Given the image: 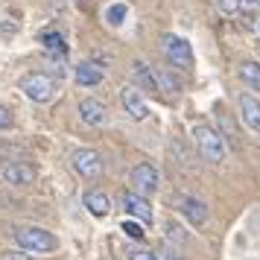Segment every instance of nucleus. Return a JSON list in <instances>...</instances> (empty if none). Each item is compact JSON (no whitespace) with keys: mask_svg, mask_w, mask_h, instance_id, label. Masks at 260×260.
<instances>
[{"mask_svg":"<svg viewBox=\"0 0 260 260\" xmlns=\"http://www.w3.org/2000/svg\"><path fill=\"white\" fill-rule=\"evenodd\" d=\"M190 138H193L199 155L208 161V164H222L225 161V138L216 129H211L208 123L193 126V129H190Z\"/></svg>","mask_w":260,"mask_h":260,"instance_id":"1","label":"nucleus"},{"mask_svg":"<svg viewBox=\"0 0 260 260\" xmlns=\"http://www.w3.org/2000/svg\"><path fill=\"white\" fill-rule=\"evenodd\" d=\"M12 237L29 254H50V251L59 248V240L50 234L47 228H38V225H21V228H15Z\"/></svg>","mask_w":260,"mask_h":260,"instance_id":"2","label":"nucleus"},{"mask_svg":"<svg viewBox=\"0 0 260 260\" xmlns=\"http://www.w3.org/2000/svg\"><path fill=\"white\" fill-rule=\"evenodd\" d=\"M56 79L50 76V73H26V76H21V91H24L26 100H32V103H50L53 96H56Z\"/></svg>","mask_w":260,"mask_h":260,"instance_id":"3","label":"nucleus"},{"mask_svg":"<svg viewBox=\"0 0 260 260\" xmlns=\"http://www.w3.org/2000/svg\"><path fill=\"white\" fill-rule=\"evenodd\" d=\"M161 50H164V59L178 68V71H190L193 68V47H190L187 41L181 36H173V32H167L161 38Z\"/></svg>","mask_w":260,"mask_h":260,"instance_id":"4","label":"nucleus"},{"mask_svg":"<svg viewBox=\"0 0 260 260\" xmlns=\"http://www.w3.org/2000/svg\"><path fill=\"white\" fill-rule=\"evenodd\" d=\"M161 187V173H158V167L149 164V161H143L132 170V190L135 193H141V196H152L155 190Z\"/></svg>","mask_w":260,"mask_h":260,"instance_id":"5","label":"nucleus"},{"mask_svg":"<svg viewBox=\"0 0 260 260\" xmlns=\"http://www.w3.org/2000/svg\"><path fill=\"white\" fill-rule=\"evenodd\" d=\"M71 167L82 178H100V173H103V155L96 149H76L71 155Z\"/></svg>","mask_w":260,"mask_h":260,"instance_id":"6","label":"nucleus"},{"mask_svg":"<svg viewBox=\"0 0 260 260\" xmlns=\"http://www.w3.org/2000/svg\"><path fill=\"white\" fill-rule=\"evenodd\" d=\"M76 111H79V120H82L85 126H91V129H100V126H106L108 123L106 103H100V100H94V96H85Z\"/></svg>","mask_w":260,"mask_h":260,"instance_id":"7","label":"nucleus"},{"mask_svg":"<svg viewBox=\"0 0 260 260\" xmlns=\"http://www.w3.org/2000/svg\"><path fill=\"white\" fill-rule=\"evenodd\" d=\"M120 205H123L126 216H132V219H141V222H152V205H149V199H146V196H141V193L129 190V193H123V196H120Z\"/></svg>","mask_w":260,"mask_h":260,"instance_id":"8","label":"nucleus"},{"mask_svg":"<svg viewBox=\"0 0 260 260\" xmlns=\"http://www.w3.org/2000/svg\"><path fill=\"white\" fill-rule=\"evenodd\" d=\"M0 178H3L6 184H12V187H26V184H32V181H36V167L24 164V161H15V164L3 167Z\"/></svg>","mask_w":260,"mask_h":260,"instance_id":"9","label":"nucleus"},{"mask_svg":"<svg viewBox=\"0 0 260 260\" xmlns=\"http://www.w3.org/2000/svg\"><path fill=\"white\" fill-rule=\"evenodd\" d=\"M120 106H123V111H126L129 120H135V123H141V120L149 117V108H146L143 96L138 94L135 88H120Z\"/></svg>","mask_w":260,"mask_h":260,"instance_id":"10","label":"nucleus"},{"mask_svg":"<svg viewBox=\"0 0 260 260\" xmlns=\"http://www.w3.org/2000/svg\"><path fill=\"white\" fill-rule=\"evenodd\" d=\"M237 111H240V120L248 129L260 132V100H254L251 94H240L237 96Z\"/></svg>","mask_w":260,"mask_h":260,"instance_id":"11","label":"nucleus"},{"mask_svg":"<svg viewBox=\"0 0 260 260\" xmlns=\"http://www.w3.org/2000/svg\"><path fill=\"white\" fill-rule=\"evenodd\" d=\"M82 205L88 208L91 216H100V219H106L108 213H111V199H108V193H103V190H88L82 196Z\"/></svg>","mask_w":260,"mask_h":260,"instance_id":"12","label":"nucleus"},{"mask_svg":"<svg viewBox=\"0 0 260 260\" xmlns=\"http://www.w3.org/2000/svg\"><path fill=\"white\" fill-rule=\"evenodd\" d=\"M181 213H184V219L190 225H205L208 222V205L196 196H187V199H181Z\"/></svg>","mask_w":260,"mask_h":260,"instance_id":"13","label":"nucleus"},{"mask_svg":"<svg viewBox=\"0 0 260 260\" xmlns=\"http://www.w3.org/2000/svg\"><path fill=\"white\" fill-rule=\"evenodd\" d=\"M73 76H76V82L85 85V88H94V85H100L103 79H106L103 68H96L94 61H82V64H76Z\"/></svg>","mask_w":260,"mask_h":260,"instance_id":"14","label":"nucleus"},{"mask_svg":"<svg viewBox=\"0 0 260 260\" xmlns=\"http://www.w3.org/2000/svg\"><path fill=\"white\" fill-rule=\"evenodd\" d=\"M132 73H135V82L141 85L143 91H149V94L161 91V88H158V76H155V71L146 61H135V64H132Z\"/></svg>","mask_w":260,"mask_h":260,"instance_id":"15","label":"nucleus"},{"mask_svg":"<svg viewBox=\"0 0 260 260\" xmlns=\"http://www.w3.org/2000/svg\"><path fill=\"white\" fill-rule=\"evenodd\" d=\"M240 79L251 88V91H260V64L257 61H240Z\"/></svg>","mask_w":260,"mask_h":260,"instance_id":"16","label":"nucleus"},{"mask_svg":"<svg viewBox=\"0 0 260 260\" xmlns=\"http://www.w3.org/2000/svg\"><path fill=\"white\" fill-rule=\"evenodd\" d=\"M41 41H44V47H47L50 59H53V56H59L61 59V56L68 53V44H64V36H61V32H44Z\"/></svg>","mask_w":260,"mask_h":260,"instance_id":"17","label":"nucleus"},{"mask_svg":"<svg viewBox=\"0 0 260 260\" xmlns=\"http://www.w3.org/2000/svg\"><path fill=\"white\" fill-rule=\"evenodd\" d=\"M126 15H129V6H126L123 0H117V3H108V6H106L108 26H120L123 21H126Z\"/></svg>","mask_w":260,"mask_h":260,"instance_id":"18","label":"nucleus"},{"mask_svg":"<svg viewBox=\"0 0 260 260\" xmlns=\"http://www.w3.org/2000/svg\"><path fill=\"white\" fill-rule=\"evenodd\" d=\"M155 76H158V88H161V91H173V94H178V91H181V79H178V76H173L170 71H158Z\"/></svg>","mask_w":260,"mask_h":260,"instance_id":"19","label":"nucleus"},{"mask_svg":"<svg viewBox=\"0 0 260 260\" xmlns=\"http://www.w3.org/2000/svg\"><path fill=\"white\" fill-rule=\"evenodd\" d=\"M216 3V9L228 18H237V15L243 12V0H213Z\"/></svg>","mask_w":260,"mask_h":260,"instance_id":"20","label":"nucleus"},{"mask_svg":"<svg viewBox=\"0 0 260 260\" xmlns=\"http://www.w3.org/2000/svg\"><path fill=\"white\" fill-rule=\"evenodd\" d=\"M126 254H129V260H158V251H149V248L141 246H132Z\"/></svg>","mask_w":260,"mask_h":260,"instance_id":"21","label":"nucleus"},{"mask_svg":"<svg viewBox=\"0 0 260 260\" xmlns=\"http://www.w3.org/2000/svg\"><path fill=\"white\" fill-rule=\"evenodd\" d=\"M123 231L132 237V240H143V228L141 219H123Z\"/></svg>","mask_w":260,"mask_h":260,"instance_id":"22","label":"nucleus"},{"mask_svg":"<svg viewBox=\"0 0 260 260\" xmlns=\"http://www.w3.org/2000/svg\"><path fill=\"white\" fill-rule=\"evenodd\" d=\"M12 123H15V117H12V111L6 106H0V132H6V129H12Z\"/></svg>","mask_w":260,"mask_h":260,"instance_id":"23","label":"nucleus"},{"mask_svg":"<svg viewBox=\"0 0 260 260\" xmlns=\"http://www.w3.org/2000/svg\"><path fill=\"white\" fill-rule=\"evenodd\" d=\"M3 260H29V254H21V251H6Z\"/></svg>","mask_w":260,"mask_h":260,"instance_id":"24","label":"nucleus"},{"mask_svg":"<svg viewBox=\"0 0 260 260\" xmlns=\"http://www.w3.org/2000/svg\"><path fill=\"white\" fill-rule=\"evenodd\" d=\"M246 6H251V9H260V0H243Z\"/></svg>","mask_w":260,"mask_h":260,"instance_id":"25","label":"nucleus"},{"mask_svg":"<svg viewBox=\"0 0 260 260\" xmlns=\"http://www.w3.org/2000/svg\"><path fill=\"white\" fill-rule=\"evenodd\" d=\"M257 36H260V24H257Z\"/></svg>","mask_w":260,"mask_h":260,"instance_id":"26","label":"nucleus"}]
</instances>
